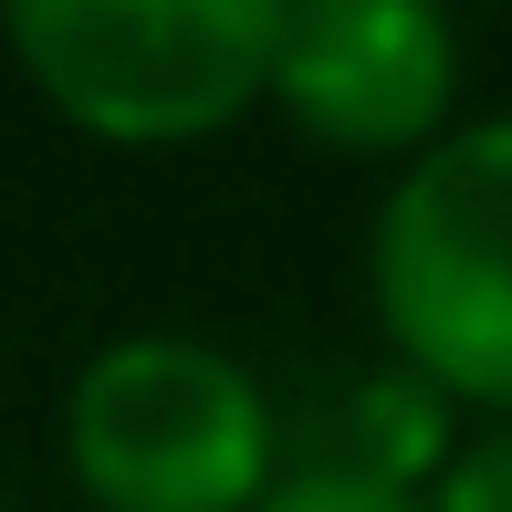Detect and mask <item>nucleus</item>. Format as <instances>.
Instances as JSON below:
<instances>
[{
  "label": "nucleus",
  "instance_id": "nucleus-4",
  "mask_svg": "<svg viewBox=\"0 0 512 512\" xmlns=\"http://www.w3.org/2000/svg\"><path fill=\"white\" fill-rule=\"evenodd\" d=\"M262 105L324 157H418L460 115L450 0H283Z\"/></svg>",
  "mask_w": 512,
  "mask_h": 512
},
{
  "label": "nucleus",
  "instance_id": "nucleus-7",
  "mask_svg": "<svg viewBox=\"0 0 512 512\" xmlns=\"http://www.w3.org/2000/svg\"><path fill=\"white\" fill-rule=\"evenodd\" d=\"M418 512H512V418H481L471 439H450V460L418 481Z\"/></svg>",
  "mask_w": 512,
  "mask_h": 512
},
{
  "label": "nucleus",
  "instance_id": "nucleus-5",
  "mask_svg": "<svg viewBox=\"0 0 512 512\" xmlns=\"http://www.w3.org/2000/svg\"><path fill=\"white\" fill-rule=\"evenodd\" d=\"M450 418L460 408H439L418 377H398V366H377V377L356 387V408H345V439H335V460H356V471H377V481H429L439 460H450Z\"/></svg>",
  "mask_w": 512,
  "mask_h": 512
},
{
  "label": "nucleus",
  "instance_id": "nucleus-6",
  "mask_svg": "<svg viewBox=\"0 0 512 512\" xmlns=\"http://www.w3.org/2000/svg\"><path fill=\"white\" fill-rule=\"evenodd\" d=\"M251 512H418V492L356 471V460H335V450H314V460H283Z\"/></svg>",
  "mask_w": 512,
  "mask_h": 512
},
{
  "label": "nucleus",
  "instance_id": "nucleus-8",
  "mask_svg": "<svg viewBox=\"0 0 512 512\" xmlns=\"http://www.w3.org/2000/svg\"><path fill=\"white\" fill-rule=\"evenodd\" d=\"M0 512H21V502H11V492H0Z\"/></svg>",
  "mask_w": 512,
  "mask_h": 512
},
{
  "label": "nucleus",
  "instance_id": "nucleus-1",
  "mask_svg": "<svg viewBox=\"0 0 512 512\" xmlns=\"http://www.w3.org/2000/svg\"><path fill=\"white\" fill-rule=\"evenodd\" d=\"M366 314L439 408L512 418V105L450 115L387 168L366 220Z\"/></svg>",
  "mask_w": 512,
  "mask_h": 512
},
{
  "label": "nucleus",
  "instance_id": "nucleus-2",
  "mask_svg": "<svg viewBox=\"0 0 512 512\" xmlns=\"http://www.w3.org/2000/svg\"><path fill=\"white\" fill-rule=\"evenodd\" d=\"M283 0H0L21 84L95 147H209L262 105Z\"/></svg>",
  "mask_w": 512,
  "mask_h": 512
},
{
  "label": "nucleus",
  "instance_id": "nucleus-3",
  "mask_svg": "<svg viewBox=\"0 0 512 512\" xmlns=\"http://www.w3.org/2000/svg\"><path fill=\"white\" fill-rule=\"evenodd\" d=\"M63 471L95 512H251L283 471V418L230 345L136 324L63 387Z\"/></svg>",
  "mask_w": 512,
  "mask_h": 512
}]
</instances>
